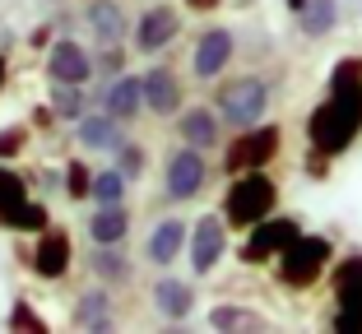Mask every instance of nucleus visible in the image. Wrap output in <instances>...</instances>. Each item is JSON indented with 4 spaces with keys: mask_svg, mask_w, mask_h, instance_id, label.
<instances>
[{
    "mask_svg": "<svg viewBox=\"0 0 362 334\" xmlns=\"http://www.w3.org/2000/svg\"><path fill=\"white\" fill-rule=\"evenodd\" d=\"M362 135V56H339L330 65L325 97L307 117V144L325 158H344Z\"/></svg>",
    "mask_w": 362,
    "mask_h": 334,
    "instance_id": "obj_1",
    "label": "nucleus"
},
{
    "mask_svg": "<svg viewBox=\"0 0 362 334\" xmlns=\"http://www.w3.org/2000/svg\"><path fill=\"white\" fill-rule=\"evenodd\" d=\"M274 102V88H269L265 75H233V79H218L214 88V112L228 130H246V126H260Z\"/></svg>",
    "mask_w": 362,
    "mask_h": 334,
    "instance_id": "obj_2",
    "label": "nucleus"
},
{
    "mask_svg": "<svg viewBox=\"0 0 362 334\" xmlns=\"http://www.w3.org/2000/svg\"><path fill=\"white\" fill-rule=\"evenodd\" d=\"M330 260H334V237H325V232H298V237L279 251L274 279L288 292H307L320 283V274L330 270Z\"/></svg>",
    "mask_w": 362,
    "mask_h": 334,
    "instance_id": "obj_3",
    "label": "nucleus"
},
{
    "mask_svg": "<svg viewBox=\"0 0 362 334\" xmlns=\"http://www.w3.org/2000/svg\"><path fill=\"white\" fill-rule=\"evenodd\" d=\"M223 218L228 227H256L260 218H269L279 209V181L265 172V167H256V172H237L233 181H228L223 191Z\"/></svg>",
    "mask_w": 362,
    "mask_h": 334,
    "instance_id": "obj_4",
    "label": "nucleus"
},
{
    "mask_svg": "<svg viewBox=\"0 0 362 334\" xmlns=\"http://www.w3.org/2000/svg\"><path fill=\"white\" fill-rule=\"evenodd\" d=\"M330 297H334L330 330L362 334V251H349L344 260L330 265Z\"/></svg>",
    "mask_w": 362,
    "mask_h": 334,
    "instance_id": "obj_5",
    "label": "nucleus"
},
{
    "mask_svg": "<svg viewBox=\"0 0 362 334\" xmlns=\"http://www.w3.org/2000/svg\"><path fill=\"white\" fill-rule=\"evenodd\" d=\"M284 149V130L274 121H260V126H246L233 135V144L223 149V172L237 177V172H256V167H269Z\"/></svg>",
    "mask_w": 362,
    "mask_h": 334,
    "instance_id": "obj_6",
    "label": "nucleus"
},
{
    "mask_svg": "<svg viewBox=\"0 0 362 334\" xmlns=\"http://www.w3.org/2000/svg\"><path fill=\"white\" fill-rule=\"evenodd\" d=\"M298 232H302V218L298 214H269V218H260L256 227H246V241H242V251H237V260H242L246 270L274 265L279 251L298 237Z\"/></svg>",
    "mask_w": 362,
    "mask_h": 334,
    "instance_id": "obj_7",
    "label": "nucleus"
},
{
    "mask_svg": "<svg viewBox=\"0 0 362 334\" xmlns=\"http://www.w3.org/2000/svg\"><path fill=\"white\" fill-rule=\"evenodd\" d=\"M204 186H209V162H204L200 149H191V144H177V149L168 153V162H163V195H168L172 205H191V200H200Z\"/></svg>",
    "mask_w": 362,
    "mask_h": 334,
    "instance_id": "obj_8",
    "label": "nucleus"
},
{
    "mask_svg": "<svg viewBox=\"0 0 362 334\" xmlns=\"http://www.w3.org/2000/svg\"><path fill=\"white\" fill-rule=\"evenodd\" d=\"M177 37H181V10L168 5V0L144 5V10L135 14V23H130V47H135L139 56H163Z\"/></svg>",
    "mask_w": 362,
    "mask_h": 334,
    "instance_id": "obj_9",
    "label": "nucleus"
},
{
    "mask_svg": "<svg viewBox=\"0 0 362 334\" xmlns=\"http://www.w3.org/2000/svg\"><path fill=\"white\" fill-rule=\"evenodd\" d=\"M223 256H228V218H223V209H218V214L195 218L191 241H186V260H191V274H195V279H209V274L223 265Z\"/></svg>",
    "mask_w": 362,
    "mask_h": 334,
    "instance_id": "obj_10",
    "label": "nucleus"
},
{
    "mask_svg": "<svg viewBox=\"0 0 362 334\" xmlns=\"http://www.w3.org/2000/svg\"><path fill=\"white\" fill-rule=\"evenodd\" d=\"M70 260H75V241H70V232L56 223H47L42 232H37V241H33V251L23 256V265H28L37 279L56 283L70 274Z\"/></svg>",
    "mask_w": 362,
    "mask_h": 334,
    "instance_id": "obj_11",
    "label": "nucleus"
},
{
    "mask_svg": "<svg viewBox=\"0 0 362 334\" xmlns=\"http://www.w3.org/2000/svg\"><path fill=\"white\" fill-rule=\"evenodd\" d=\"M237 56V37L233 28H204L195 37V52H191V75L200 84H218V75H228V65Z\"/></svg>",
    "mask_w": 362,
    "mask_h": 334,
    "instance_id": "obj_12",
    "label": "nucleus"
},
{
    "mask_svg": "<svg viewBox=\"0 0 362 334\" xmlns=\"http://www.w3.org/2000/svg\"><path fill=\"white\" fill-rule=\"evenodd\" d=\"M42 70H47L52 84H88V79H93V52L65 32V37H52Z\"/></svg>",
    "mask_w": 362,
    "mask_h": 334,
    "instance_id": "obj_13",
    "label": "nucleus"
},
{
    "mask_svg": "<svg viewBox=\"0 0 362 334\" xmlns=\"http://www.w3.org/2000/svg\"><path fill=\"white\" fill-rule=\"evenodd\" d=\"M126 135H130L126 121H117L112 112H103V107H88L84 117L75 121V144L84 153H107V158H112V153L121 149Z\"/></svg>",
    "mask_w": 362,
    "mask_h": 334,
    "instance_id": "obj_14",
    "label": "nucleus"
},
{
    "mask_svg": "<svg viewBox=\"0 0 362 334\" xmlns=\"http://www.w3.org/2000/svg\"><path fill=\"white\" fill-rule=\"evenodd\" d=\"M186 241H191V227L181 223L177 214H163L149 227V237H144V260H149L153 270H172L186 256Z\"/></svg>",
    "mask_w": 362,
    "mask_h": 334,
    "instance_id": "obj_15",
    "label": "nucleus"
},
{
    "mask_svg": "<svg viewBox=\"0 0 362 334\" xmlns=\"http://www.w3.org/2000/svg\"><path fill=\"white\" fill-rule=\"evenodd\" d=\"M93 107L112 112L117 121H139L144 117V84H139V75H117V79H103L93 93Z\"/></svg>",
    "mask_w": 362,
    "mask_h": 334,
    "instance_id": "obj_16",
    "label": "nucleus"
},
{
    "mask_svg": "<svg viewBox=\"0 0 362 334\" xmlns=\"http://www.w3.org/2000/svg\"><path fill=\"white\" fill-rule=\"evenodd\" d=\"M177 135H181V144H191V149H200V153L223 149V121H218L214 102L181 107V112H177Z\"/></svg>",
    "mask_w": 362,
    "mask_h": 334,
    "instance_id": "obj_17",
    "label": "nucleus"
},
{
    "mask_svg": "<svg viewBox=\"0 0 362 334\" xmlns=\"http://www.w3.org/2000/svg\"><path fill=\"white\" fill-rule=\"evenodd\" d=\"M139 84H144V112L149 117H177L181 102H186V93H181V75L172 70V65H153V70H144L139 75Z\"/></svg>",
    "mask_w": 362,
    "mask_h": 334,
    "instance_id": "obj_18",
    "label": "nucleus"
},
{
    "mask_svg": "<svg viewBox=\"0 0 362 334\" xmlns=\"http://www.w3.org/2000/svg\"><path fill=\"white\" fill-rule=\"evenodd\" d=\"M149 306L163 316V321H191L195 316V283L177 279V274H163L158 283L149 288Z\"/></svg>",
    "mask_w": 362,
    "mask_h": 334,
    "instance_id": "obj_19",
    "label": "nucleus"
},
{
    "mask_svg": "<svg viewBox=\"0 0 362 334\" xmlns=\"http://www.w3.org/2000/svg\"><path fill=\"white\" fill-rule=\"evenodd\" d=\"M47 223H52V209H47L42 200H33V195H23V200H0V232L37 237Z\"/></svg>",
    "mask_w": 362,
    "mask_h": 334,
    "instance_id": "obj_20",
    "label": "nucleus"
},
{
    "mask_svg": "<svg viewBox=\"0 0 362 334\" xmlns=\"http://www.w3.org/2000/svg\"><path fill=\"white\" fill-rule=\"evenodd\" d=\"M84 23H88V32L98 37V47L126 42V37H130V19H126V10H121V0H88V5H84Z\"/></svg>",
    "mask_w": 362,
    "mask_h": 334,
    "instance_id": "obj_21",
    "label": "nucleus"
},
{
    "mask_svg": "<svg viewBox=\"0 0 362 334\" xmlns=\"http://www.w3.org/2000/svg\"><path fill=\"white\" fill-rule=\"evenodd\" d=\"M75 325L79 330H93V334H107L112 325H117V306H112V288H88L79 292V302H75Z\"/></svg>",
    "mask_w": 362,
    "mask_h": 334,
    "instance_id": "obj_22",
    "label": "nucleus"
},
{
    "mask_svg": "<svg viewBox=\"0 0 362 334\" xmlns=\"http://www.w3.org/2000/svg\"><path fill=\"white\" fill-rule=\"evenodd\" d=\"M88 270H93L98 279L107 283V288H126L130 274H135V265H130V256L121 251V241H112V246H93V256H88Z\"/></svg>",
    "mask_w": 362,
    "mask_h": 334,
    "instance_id": "obj_23",
    "label": "nucleus"
},
{
    "mask_svg": "<svg viewBox=\"0 0 362 334\" xmlns=\"http://www.w3.org/2000/svg\"><path fill=\"white\" fill-rule=\"evenodd\" d=\"M209 325L218 334H242V330H269V316L265 311H256V306H237V302H218L209 311Z\"/></svg>",
    "mask_w": 362,
    "mask_h": 334,
    "instance_id": "obj_24",
    "label": "nucleus"
},
{
    "mask_svg": "<svg viewBox=\"0 0 362 334\" xmlns=\"http://www.w3.org/2000/svg\"><path fill=\"white\" fill-rule=\"evenodd\" d=\"M130 232V209L126 205H98L88 218V237L93 246H112V241H126Z\"/></svg>",
    "mask_w": 362,
    "mask_h": 334,
    "instance_id": "obj_25",
    "label": "nucleus"
},
{
    "mask_svg": "<svg viewBox=\"0 0 362 334\" xmlns=\"http://www.w3.org/2000/svg\"><path fill=\"white\" fill-rule=\"evenodd\" d=\"M334 23H339V0H307V5L298 10V28H302V37H311V42L330 37Z\"/></svg>",
    "mask_w": 362,
    "mask_h": 334,
    "instance_id": "obj_26",
    "label": "nucleus"
},
{
    "mask_svg": "<svg viewBox=\"0 0 362 334\" xmlns=\"http://www.w3.org/2000/svg\"><path fill=\"white\" fill-rule=\"evenodd\" d=\"M84 88H88V84H52V112H56V121L75 126V121L84 117L88 102H93V97H88Z\"/></svg>",
    "mask_w": 362,
    "mask_h": 334,
    "instance_id": "obj_27",
    "label": "nucleus"
},
{
    "mask_svg": "<svg viewBox=\"0 0 362 334\" xmlns=\"http://www.w3.org/2000/svg\"><path fill=\"white\" fill-rule=\"evenodd\" d=\"M126 191H130L126 172H121L117 162H112V167L93 172V186H88V200H93V205H126Z\"/></svg>",
    "mask_w": 362,
    "mask_h": 334,
    "instance_id": "obj_28",
    "label": "nucleus"
},
{
    "mask_svg": "<svg viewBox=\"0 0 362 334\" xmlns=\"http://www.w3.org/2000/svg\"><path fill=\"white\" fill-rule=\"evenodd\" d=\"M112 162H117L121 172H126V181H144V172H149V149L126 135V140H121V149L112 153Z\"/></svg>",
    "mask_w": 362,
    "mask_h": 334,
    "instance_id": "obj_29",
    "label": "nucleus"
},
{
    "mask_svg": "<svg viewBox=\"0 0 362 334\" xmlns=\"http://www.w3.org/2000/svg\"><path fill=\"white\" fill-rule=\"evenodd\" d=\"M88 186H93V167L84 158H70L65 172H61V195L70 205H79V200H88Z\"/></svg>",
    "mask_w": 362,
    "mask_h": 334,
    "instance_id": "obj_30",
    "label": "nucleus"
},
{
    "mask_svg": "<svg viewBox=\"0 0 362 334\" xmlns=\"http://www.w3.org/2000/svg\"><path fill=\"white\" fill-rule=\"evenodd\" d=\"M23 149H33L28 121H14V126H0V162H14Z\"/></svg>",
    "mask_w": 362,
    "mask_h": 334,
    "instance_id": "obj_31",
    "label": "nucleus"
},
{
    "mask_svg": "<svg viewBox=\"0 0 362 334\" xmlns=\"http://www.w3.org/2000/svg\"><path fill=\"white\" fill-rule=\"evenodd\" d=\"M93 75H98V79H117V75H126V42H107V47H98V56H93Z\"/></svg>",
    "mask_w": 362,
    "mask_h": 334,
    "instance_id": "obj_32",
    "label": "nucleus"
},
{
    "mask_svg": "<svg viewBox=\"0 0 362 334\" xmlns=\"http://www.w3.org/2000/svg\"><path fill=\"white\" fill-rule=\"evenodd\" d=\"M10 330H28V334H47V321L37 311H33V302L28 297H14V306H10Z\"/></svg>",
    "mask_w": 362,
    "mask_h": 334,
    "instance_id": "obj_33",
    "label": "nucleus"
},
{
    "mask_svg": "<svg viewBox=\"0 0 362 334\" xmlns=\"http://www.w3.org/2000/svg\"><path fill=\"white\" fill-rule=\"evenodd\" d=\"M23 195H28V181H23L14 167L0 162V200H23Z\"/></svg>",
    "mask_w": 362,
    "mask_h": 334,
    "instance_id": "obj_34",
    "label": "nucleus"
},
{
    "mask_svg": "<svg viewBox=\"0 0 362 334\" xmlns=\"http://www.w3.org/2000/svg\"><path fill=\"white\" fill-rule=\"evenodd\" d=\"M330 162H334V158H325L320 149H311V153H307V177H330Z\"/></svg>",
    "mask_w": 362,
    "mask_h": 334,
    "instance_id": "obj_35",
    "label": "nucleus"
},
{
    "mask_svg": "<svg viewBox=\"0 0 362 334\" xmlns=\"http://www.w3.org/2000/svg\"><path fill=\"white\" fill-rule=\"evenodd\" d=\"M181 5H186V10H195V14H214L223 0H181Z\"/></svg>",
    "mask_w": 362,
    "mask_h": 334,
    "instance_id": "obj_36",
    "label": "nucleus"
},
{
    "mask_svg": "<svg viewBox=\"0 0 362 334\" xmlns=\"http://www.w3.org/2000/svg\"><path fill=\"white\" fill-rule=\"evenodd\" d=\"M5 84H10V56L0 52V93H5Z\"/></svg>",
    "mask_w": 362,
    "mask_h": 334,
    "instance_id": "obj_37",
    "label": "nucleus"
},
{
    "mask_svg": "<svg viewBox=\"0 0 362 334\" xmlns=\"http://www.w3.org/2000/svg\"><path fill=\"white\" fill-rule=\"evenodd\" d=\"M284 5H288V10H293V14H298L302 5H307V0H284Z\"/></svg>",
    "mask_w": 362,
    "mask_h": 334,
    "instance_id": "obj_38",
    "label": "nucleus"
}]
</instances>
